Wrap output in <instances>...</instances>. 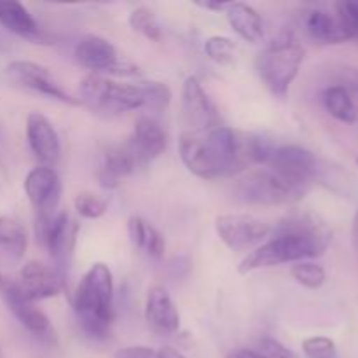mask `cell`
<instances>
[{
	"label": "cell",
	"instance_id": "e575fe53",
	"mask_svg": "<svg viewBox=\"0 0 358 358\" xmlns=\"http://www.w3.org/2000/svg\"><path fill=\"white\" fill-rule=\"evenodd\" d=\"M196 6L201 7V9L205 10H213V13H226L227 9V3L224 2H210V0H206V2H196Z\"/></svg>",
	"mask_w": 358,
	"mask_h": 358
},
{
	"label": "cell",
	"instance_id": "3957f363",
	"mask_svg": "<svg viewBox=\"0 0 358 358\" xmlns=\"http://www.w3.org/2000/svg\"><path fill=\"white\" fill-rule=\"evenodd\" d=\"M310 182H299L276 173L271 168L248 170L234 182V198L248 205H292L310 191Z\"/></svg>",
	"mask_w": 358,
	"mask_h": 358
},
{
	"label": "cell",
	"instance_id": "4dcf8cb0",
	"mask_svg": "<svg viewBox=\"0 0 358 358\" xmlns=\"http://www.w3.org/2000/svg\"><path fill=\"white\" fill-rule=\"evenodd\" d=\"M338 17L341 20L343 27L348 31L350 38H358V2L357 0H345L336 3Z\"/></svg>",
	"mask_w": 358,
	"mask_h": 358
},
{
	"label": "cell",
	"instance_id": "ab89813d",
	"mask_svg": "<svg viewBox=\"0 0 358 358\" xmlns=\"http://www.w3.org/2000/svg\"><path fill=\"white\" fill-rule=\"evenodd\" d=\"M0 358H2V350H0Z\"/></svg>",
	"mask_w": 358,
	"mask_h": 358
},
{
	"label": "cell",
	"instance_id": "f546056e",
	"mask_svg": "<svg viewBox=\"0 0 358 358\" xmlns=\"http://www.w3.org/2000/svg\"><path fill=\"white\" fill-rule=\"evenodd\" d=\"M303 352L308 358H338L336 343L325 336H315L303 341Z\"/></svg>",
	"mask_w": 358,
	"mask_h": 358
},
{
	"label": "cell",
	"instance_id": "4fadbf2b",
	"mask_svg": "<svg viewBox=\"0 0 358 358\" xmlns=\"http://www.w3.org/2000/svg\"><path fill=\"white\" fill-rule=\"evenodd\" d=\"M27 140L31 152L42 163V166L52 168L59 161L62 154V143L56 133L55 126L51 124L45 115L41 112H30L27 117Z\"/></svg>",
	"mask_w": 358,
	"mask_h": 358
},
{
	"label": "cell",
	"instance_id": "d6986e66",
	"mask_svg": "<svg viewBox=\"0 0 358 358\" xmlns=\"http://www.w3.org/2000/svg\"><path fill=\"white\" fill-rule=\"evenodd\" d=\"M138 168L135 157L131 156L126 143L110 145L103 154V163L98 170V182L103 189H115L121 184V178L128 177Z\"/></svg>",
	"mask_w": 358,
	"mask_h": 358
},
{
	"label": "cell",
	"instance_id": "8992f818",
	"mask_svg": "<svg viewBox=\"0 0 358 358\" xmlns=\"http://www.w3.org/2000/svg\"><path fill=\"white\" fill-rule=\"evenodd\" d=\"M77 231H79V226L70 219L66 212H59L49 219L35 220L37 238L44 247H48L51 259L56 262L55 269L62 276H65L72 261Z\"/></svg>",
	"mask_w": 358,
	"mask_h": 358
},
{
	"label": "cell",
	"instance_id": "d4e9b609",
	"mask_svg": "<svg viewBox=\"0 0 358 358\" xmlns=\"http://www.w3.org/2000/svg\"><path fill=\"white\" fill-rule=\"evenodd\" d=\"M138 86L142 91L143 108L152 112L166 110L171 101V91L166 84L159 80H147V83H140Z\"/></svg>",
	"mask_w": 358,
	"mask_h": 358
},
{
	"label": "cell",
	"instance_id": "8fae6325",
	"mask_svg": "<svg viewBox=\"0 0 358 358\" xmlns=\"http://www.w3.org/2000/svg\"><path fill=\"white\" fill-rule=\"evenodd\" d=\"M14 285L21 296L35 303L59 296L65 290V276L42 262L30 261L20 269Z\"/></svg>",
	"mask_w": 358,
	"mask_h": 358
},
{
	"label": "cell",
	"instance_id": "60d3db41",
	"mask_svg": "<svg viewBox=\"0 0 358 358\" xmlns=\"http://www.w3.org/2000/svg\"><path fill=\"white\" fill-rule=\"evenodd\" d=\"M357 166H358V157H357Z\"/></svg>",
	"mask_w": 358,
	"mask_h": 358
},
{
	"label": "cell",
	"instance_id": "9c48e42d",
	"mask_svg": "<svg viewBox=\"0 0 358 358\" xmlns=\"http://www.w3.org/2000/svg\"><path fill=\"white\" fill-rule=\"evenodd\" d=\"M215 231L227 248L241 252L271 236L273 226L248 213H220L215 217Z\"/></svg>",
	"mask_w": 358,
	"mask_h": 358
},
{
	"label": "cell",
	"instance_id": "4316f807",
	"mask_svg": "<svg viewBox=\"0 0 358 358\" xmlns=\"http://www.w3.org/2000/svg\"><path fill=\"white\" fill-rule=\"evenodd\" d=\"M290 275L292 278L296 280L299 285L306 287V289H320L322 285L327 280V273L325 269L322 268L320 264H315V262L310 261H303V262H296V264L290 268Z\"/></svg>",
	"mask_w": 358,
	"mask_h": 358
},
{
	"label": "cell",
	"instance_id": "2e32d148",
	"mask_svg": "<svg viewBox=\"0 0 358 358\" xmlns=\"http://www.w3.org/2000/svg\"><path fill=\"white\" fill-rule=\"evenodd\" d=\"M131 156L135 157L138 166H145L156 159L166 147V133L159 124L150 117H140L135 122L131 136L126 142Z\"/></svg>",
	"mask_w": 358,
	"mask_h": 358
},
{
	"label": "cell",
	"instance_id": "603a6c76",
	"mask_svg": "<svg viewBox=\"0 0 358 358\" xmlns=\"http://www.w3.org/2000/svg\"><path fill=\"white\" fill-rule=\"evenodd\" d=\"M28 238L24 227L13 217H0V255L10 262L23 259Z\"/></svg>",
	"mask_w": 358,
	"mask_h": 358
},
{
	"label": "cell",
	"instance_id": "484cf974",
	"mask_svg": "<svg viewBox=\"0 0 358 358\" xmlns=\"http://www.w3.org/2000/svg\"><path fill=\"white\" fill-rule=\"evenodd\" d=\"M129 27L140 34L142 37L149 38V41H159L161 38V28L157 23V17L152 9L145 6H140L131 10L129 14Z\"/></svg>",
	"mask_w": 358,
	"mask_h": 358
},
{
	"label": "cell",
	"instance_id": "836d02e7",
	"mask_svg": "<svg viewBox=\"0 0 358 358\" xmlns=\"http://www.w3.org/2000/svg\"><path fill=\"white\" fill-rule=\"evenodd\" d=\"M114 358H161L159 352L149 346H126L115 353Z\"/></svg>",
	"mask_w": 358,
	"mask_h": 358
},
{
	"label": "cell",
	"instance_id": "ffe728a7",
	"mask_svg": "<svg viewBox=\"0 0 358 358\" xmlns=\"http://www.w3.org/2000/svg\"><path fill=\"white\" fill-rule=\"evenodd\" d=\"M0 24L10 34L21 38L38 42L42 41V31L27 7L16 0H0Z\"/></svg>",
	"mask_w": 358,
	"mask_h": 358
},
{
	"label": "cell",
	"instance_id": "f1b7e54d",
	"mask_svg": "<svg viewBox=\"0 0 358 358\" xmlns=\"http://www.w3.org/2000/svg\"><path fill=\"white\" fill-rule=\"evenodd\" d=\"M234 49H236L234 42L231 38L222 37V35H213V37L206 38L205 42L206 56L219 65H227V63L233 62Z\"/></svg>",
	"mask_w": 358,
	"mask_h": 358
},
{
	"label": "cell",
	"instance_id": "ba28073f",
	"mask_svg": "<svg viewBox=\"0 0 358 358\" xmlns=\"http://www.w3.org/2000/svg\"><path fill=\"white\" fill-rule=\"evenodd\" d=\"M6 77L13 86L20 87V90L42 94V96L62 101L65 105H73V107L80 105L79 100L66 93L62 84L52 77V73L38 63L27 62V59L10 62L6 69Z\"/></svg>",
	"mask_w": 358,
	"mask_h": 358
},
{
	"label": "cell",
	"instance_id": "7c38bea8",
	"mask_svg": "<svg viewBox=\"0 0 358 358\" xmlns=\"http://www.w3.org/2000/svg\"><path fill=\"white\" fill-rule=\"evenodd\" d=\"M182 112L192 133L212 131L219 126V114L196 77H187L182 87Z\"/></svg>",
	"mask_w": 358,
	"mask_h": 358
},
{
	"label": "cell",
	"instance_id": "52a82bcc",
	"mask_svg": "<svg viewBox=\"0 0 358 358\" xmlns=\"http://www.w3.org/2000/svg\"><path fill=\"white\" fill-rule=\"evenodd\" d=\"M77 63L84 69L98 73H114V76H138V66L119 58L114 44L100 35H84L73 49Z\"/></svg>",
	"mask_w": 358,
	"mask_h": 358
},
{
	"label": "cell",
	"instance_id": "d590c367",
	"mask_svg": "<svg viewBox=\"0 0 358 358\" xmlns=\"http://www.w3.org/2000/svg\"><path fill=\"white\" fill-rule=\"evenodd\" d=\"M227 358H261L254 350H238V352H233Z\"/></svg>",
	"mask_w": 358,
	"mask_h": 358
},
{
	"label": "cell",
	"instance_id": "9a60e30c",
	"mask_svg": "<svg viewBox=\"0 0 358 358\" xmlns=\"http://www.w3.org/2000/svg\"><path fill=\"white\" fill-rule=\"evenodd\" d=\"M0 294H2L3 301H6L10 313L16 317V320L20 322L28 332H31V334L37 336V338L45 339H51L52 336H55V331H52L51 324H49V318L45 317L44 311H41L35 306V303H31L27 297L21 296L13 280H9V283L0 290Z\"/></svg>",
	"mask_w": 358,
	"mask_h": 358
},
{
	"label": "cell",
	"instance_id": "44dd1931",
	"mask_svg": "<svg viewBox=\"0 0 358 358\" xmlns=\"http://www.w3.org/2000/svg\"><path fill=\"white\" fill-rule=\"evenodd\" d=\"M226 17L229 21L231 28L240 35L243 41L259 44L264 38V21L261 14L252 6L243 2L227 3Z\"/></svg>",
	"mask_w": 358,
	"mask_h": 358
},
{
	"label": "cell",
	"instance_id": "6da1fadb",
	"mask_svg": "<svg viewBox=\"0 0 358 358\" xmlns=\"http://www.w3.org/2000/svg\"><path fill=\"white\" fill-rule=\"evenodd\" d=\"M271 236V240L262 243L241 261V275L271 266L320 257L329 247L331 231L315 213L292 212L273 227Z\"/></svg>",
	"mask_w": 358,
	"mask_h": 358
},
{
	"label": "cell",
	"instance_id": "7402d4cb",
	"mask_svg": "<svg viewBox=\"0 0 358 358\" xmlns=\"http://www.w3.org/2000/svg\"><path fill=\"white\" fill-rule=\"evenodd\" d=\"M128 236L135 248L145 252L150 259H161L164 255V238L152 224L143 220L142 217L133 215L128 220Z\"/></svg>",
	"mask_w": 358,
	"mask_h": 358
},
{
	"label": "cell",
	"instance_id": "30bf717a",
	"mask_svg": "<svg viewBox=\"0 0 358 358\" xmlns=\"http://www.w3.org/2000/svg\"><path fill=\"white\" fill-rule=\"evenodd\" d=\"M24 192L34 206L37 219H49L56 215V208L62 198V180L55 168H34L24 178Z\"/></svg>",
	"mask_w": 358,
	"mask_h": 358
},
{
	"label": "cell",
	"instance_id": "7a4b0ae2",
	"mask_svg": "<svg viewBox=\"0 0 358 358\" xmlns=\"http://www.w3.org/2000/svg\"><path fill=\"white\" fill-rule=\"evenodd\" d=\"M73 311L90 338H107L114 320V280L107 264L96 262L87 269L73 296Z\"/></svg>",
	"mask_w": 358,
	"mask_h": 358
},
{
	"label": "cell",
	"instance_id": "5b68a950",
	"mask_svg": "<svg viewBox=\"0 0 358 358\" xmlns=\"http://www.w3.org/2000/svg\"><path fill=\"white\" fill-rule=\"evenodd\" d=\"M79 103H84L98 114H121L143 108L142 91L138 84H121L101 76H87L80 83Z\"/></svg>",
	"mask_w": 358,
	"mask_h": 358
},
{
	"label": "cell",
	"instance_id": "ac0fdd59",
	"mask_svg": "<svg viewBox=\"0 0 358 358\" xmlns=\"http://www.w3.org/2000/svg\"><path fill=\"white\" fill-rule=\"evenodd\" d=\"M303 21L310 37L322 44H343L350 41L348 31L338 14H331L325 9H308Z\"/></svg>",
	"mask_w": 358,
	"mask_h": 358
},
{
	"label": "cell",
	"instance_id": "74e56055",
	"mask_svg": "<svg viewBox=\"0 0 358 358\" xmlns=\"http://www.w3.org/2000/svg\"><path fill=\"white\" fill-rule=\"evenodd\" d=\"M353 241H355V247L358 250V212L355 215V220H353Z\"/></svg>",
	"mask_w": 358,
	"mask_h": 358
},
{
	"label": "cell",
	"instance_id": "8d00e7d4",
	"mask_svg": "<svg viewBox=\"0 0 358 358\" xmlns=\"http://www.w3.org/2000/svg\"><path fill=\"white\" fill-rule=\"evenodd\" d=\"M159 357L161 358H185L182 353H178L177 350L170 348V346H166V348L159 350Z\"/></svg>",
	"mask_w": 358,
	"mask_h": 358
},
{
	"label": "cell",
	"instance_id": "277c9868",
	"mask_svg": "<svg viewBox=\"0 0 358 358\" xmlns=\"http://www.w3.org/2000/svg\"><path fill=\"white\" fill-rule=\"evenodd\" d=\"M304 62V49L296 38L287 37L266 48L257 58V73L275 96L285 98Z\"/></svg>",
	"mask_w": 358,
	"mask_h": 358
},
{
	"label": "cell",
	"instance_id": "e0dca14e",
	"mask_svg": "<svg viewBox=\"0 0 358 358\" xmlns=\"http://www.w3.org/2000/svg\"><path fill=\"white\" fill-rule=\"evenodd\" d=\"M145 320L157 334H175L180 327V315L170 294L159 285L150 287L145 299Z\"/></svg>",
	"mask_w": 358,
	"mask_h": 358
},
{
	"label": "cell",
	"instance_id": "5bb4252c",
	"mask_svg": "<svg viewBox=\"0 0 358 358\" xmlns=\"http://www.w3.org/2000/svg\"><path fill=\"white\" fill-rule=\"evenodd\" d=\"M266 166L287 178L311 184L315 171H317V157L304 147L280 145L275 147Z\"/></svg>",
	"mask_w": 358,
	"mask_h": 358
},
{
	"label": "cell",
	"instance_id": "cb8c5ba5",
	"mask_svg": "<svg viewBox=\"0 0 358 358\" xmlns=\"http://www.w3.org/2000/svg\"><path fill=\"white\" fill-rule=\"evenodd\" d=\"M322 100H324V107L329 114L332 115L338 121L346 122V124H353L358 119L357 107L353 103V98L345 87L338 86H329L327 90L322 94Z\"/></svg>",
	"mask_w": 358,
	"mask_h": 358
},
{
	"label": "cell",
	"instance_id": "d6a6232c",
	"mask_svg": "<svg viewBox=\"0 0 358 358\" xmlns=\"http://www.w3.org/2000/svg\"><path fill=\"white\" fill-rule=\"evenodd\" d=\"M339 84L338 86L345 87L350 94H357L358 96V70L353 66H343L339 69Z\"/></svg>",
	"mask_w": 358,
	"mask_h": 358
},
{
	"label": "cell",
	"instance_id": "83f0119b",
	"mask_svg": "<svg viewBox=\"0 0 358 358\" xmlns=\"http://www.w3.org/2000/svg\"><path fill=\"white\" fill-rule=\"evenodd\" d=\"M73 208L83 219L96 220L107 212V201L101 199L100 196L93 194V192H80L73 199Z\"/></svg>",
	"mask_w": 358,
	"mask_h": 358
},
{
	"label": "cell",
	"instance_id": "1f68e13d",
	"mask_svg": "<svg viewBox=\"0 0 358 358\" xmlns=\"http://www.w3.org/2000/svg\"><path fill=\"white\" fill-rule=\"evenodd\" d=\"M254 352L261 358H299L296 352L289 350L285 345L273 338H262Z\"/></svg>",
	"mask_w": 358,
	"mask_h": 358
},
{
	"label": "cell",
	"instance_id": "f35d334b",
	"mask_svg": "<svg viewBox=\"0 0 358 358\" xmlns=\"http://www.w3.org/2000/svg\"><path fill=\"white\" fill-rule=\"evenodd\" d=\"M7 283H9V278H7V276H6V275H3V273H2V271H0V290H2V289H3V287H6V285H7Z\"/></svg>",
	"mask_w": 358,
	"mask_h": 358
}]
</instances>
